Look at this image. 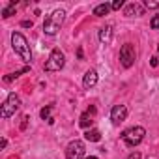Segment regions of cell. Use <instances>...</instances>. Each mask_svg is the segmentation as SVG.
<instances>
[{
	"instance_id": "obj_2",
	"label": "cell",
	"mask_w": 159,
	"mask_h": 159,
	"mask_svg": "<svg viewBox=\"0 0 159 159\" xmlns=\"http://www.w3.org/2000/svg\"><path fill=\"white\" fill-rule=\"evenodd\" d=\"M64 17H66V11H64V10L52 11V13L43 21V32L49 34V36H54V34L60 30V26H62V23H64Z\"/></svg>"
},
{
	"instance_id": "obj_16",
	"label": "cell",
	"mask_w": 159,
	"mask_h": 159,
	"mask_svg": "<svg viewBox=\"0 0 159 159\" xmlns=\"http://www.w3.org/2000/svg\"><path fill=\"white\" fill-rule=\"evenodd\" d=\"M133 13H142V10L137 6V4H129L125 8V15H133Z\"/></svg>"
},
{
	"instance_id": "obj_12",
	"label": "cell",
	"mask_w": 159,
	"mask_h": 159,
	"mask_svg": "<svg viewBox=\"0 0 159 159\" xmlns=\"http://www.w3.org/2000/svg\"><path fill=\"white\" fill-rule=\"evenodd\" d=\"M111 10H112V8H111V4H99V6H96V8H94V15L103 17V15H107Z\"/></svg>"
},
{
	"instance_id": "obj_10",
	"label": "cell",
	"mask_w": 159,
	"mask_h": 159,
	"mask_svg": "<svg viewBox=\"0 0 159 159\" xmlns=\"http://www.w3.org/2000/svg\"><path fill=\"white\" fill-rule=\"evenodd\" d=\"M94 114H96V109H94V107H90V109L81 116V122H79V124H81V127H90V125H92V122H94Z\"/></svg>"
},
{
	"instance_id": "obj_7",
	"label": "cell",
	"mask_w": 159,
	"mask_h": 159,
	"mask_svg": "<svg viewBox=\"0 0 159 159\" xmlns=\"http://www.w3.org/2000/svg\"><path fill=\"white\" fill-rule=\"evenodd\" d=\"M120 62H122L124 67H131L135 64V47L131 43L122 45V49H120Z\"/></svg>"
},
{
	"instance_id": "obj_1",
	"label": "cell",
	"mask_w": 159,
	"mask_h": 159,
	"mask_svg": "<svg viewBox=\"0 0 159 159\" xmlns=\"http://www.w3.org/2000/svg\"><path fill=\"white\" fill-rule=\"evenodd\" d=\"M11 43H13L15 52H17L26 64H30V60H32V52H30V47H28L26 38H25L21 32H13V34H11Z\"/></svg>"
},
{
	"instance_id": "obj_22",
	"label": "cell",
	"mask_w": 159,
	"mask_h": 159,
	"mask_svg": "<svg viewBox=\"0 0 159 159\" xmlns=\"http://www.w3.org/2000/svg\"><path fill=\"white\" fill-rule=\"evenodd\" d=\"M21 26H25V28H32V21H23Z\"/></svg>"
},
{
	"instance_id": "obj_23",
	"label": "cell",
	"mask_w": 159,
	"mask_h": 159,
	"mask_svg": "<svg viewBox=\"0 0 159 159\" xmlns=\"http://www.w3.org/2000/svg\"><path fill=\"white\" fill-rule=\"evenodd\" d=\"M150 64L155 67V66H157V58H155V56H153V58H150Z\"/></svg>"
},
{
	"instance_id": "obj_11",
	"label": "cell",
	"mask_w": 159,
	"mask_h": 159,
	"mask_svg": "<svg viewBox=\"0 0 159 159\" xmlns=\"http://www.w3.org/2000/svg\"><path fill=\"white\" fill-rule=\"evenodd\" d=\"M111 38H112V26H105L99 30V41L101 43H109Z\"/></svg>"
},
{
	"instance_id": "obj_8",
	"label": "cell",
	"mask_w": 159,
	"mask_h": 159,
	"mask_svg": "<svg viewBox=\"0 0 159 159\" xmlns=\"http://www.w3.org/2000/svg\"><path fill=\"white\" fill-rule=\"evenodd\" d=\"M125 118H127V107L125 105H114L111 111V120L114 124H122Z\"/></svg>"
},
{
	"instance_id": "obj_24",
	"label": "cell",
	"mask_w": 159,
	"mask_h": 159,
	"mask_svg": "<svg viewBox=\"0 0 159 159\" xmlns=\"http://www.w3.org/2000/svg\"><path fill=\"white\" fill-rule=\"evenodd\" d=\"M86 159H98V157H94V155H92V157H86Z\"/></svg>"
},
{
	"instance_id": "obj_6",
	"label": "cell",
	"mask_w": 159,
	"mask_h": 159,
	"mask_svg": "<svg viewBox=\"0 0 159 159\" xmlns=\"http://www.w3.org/2000/svg\"><path fill=\"white\" fill-rule=\"evenodd\" d=\"M84 142L83 140H71L67 144V150H66V157L67 159H83L84 157Z\"/></svg>"
},
{
	"instance_id": "obj_15",
	"label": "cell",
	"mask_w": 159,
	"mask_h": 159,
	"mask_svg": "<svg viewBox=\"0 0 159 159\" xmlns=\"http://www.w3.org/2000/svg\"><path fill=\"white\" fill-rule=\"evenodd\" d=\"M13 13H15V2H10V6L2 11V17H6V19H8V17H11Z\"/></svg>"
},
{
	"instance_id": "obj_3",
	"label": "cell",
	"mask_w": 159,
	"mask_h": 159,
	"mask_svg": "<svg viewBox=\"0 0 159 159\" xmlns=\"http://www.w3.org/2000/svg\"><path fill=\"white\" fill-rule=\"evenodd\" d=\"M144 127H131V129H127V131H124L122 133V140L129 146V148H133V146H137V144H140L142 142V139H144Z\"/></svg>"
},
{
	"instance_id": "obj_19",
	"label": "cell",
	"mask_w": 159,
	"mask_h": 159,
	"mask_svg": "<svg viewBox=\"0 0 159 159\" xmlns=\"http://www.w3.org/2000/svg\"><path fill=\"white\" fill-rule=\"evenodd\" d=\"M150 26H152V28H159V13L150 21Z\"/></svg>"
},
{
	"instance_id": "obj_5",
	"label": "cell",
	"mask_w": 159,
	"mask_h": 159,
	"mask_svg": "<svg viewBox=\"0 0 159 159\" xmlns=\"http://www.w3.org/2000/svg\"><path fill=\"white\" fill-rule=\"evenodd\" d=\"M19 105H21L19 96L10 94V96H8V99H6V103L2 105V109H0V116H2V118H10L11 114H15V111L19 109Z\"/></svg>"
},
{
	"instance_id": "obj_21",
	"label": "cell",
	"mask_w": 159,
	"mask_h": 159,
	"mask_svg": "<svg viewBox=\"0 0 159 159\" xmlns=\"http://www.w3.org/2000/svg\"><path fill=\"white\" fill-rule=\"evenodd\" d=\"M140 157H142V155H140L139 152H133V153H129V157H127V159H140Z\"/></svg>"
},
{
	"instance_id": "obj_9",
	"label": "cell",
	"mask_w": 159,
	"mask_h": 159,
	"mask_svg": "<svg viewBox=\"0 0 159 159\" xmlns=\"http://www.w3.org/2000/svg\"><path fill=\"white\" fill-rule=\"evenodd\" d=\"M96 83H98V71H96V69H90V71H86V75H84V81H83L84 88H92V86H96Z\"/></svg>"
},
{
	"instance_id": "obj_13",
	"label": "cell",
	"mask_w": 159,
	"mask_h": 159,
	"mask_svg": "<svg viewBox=\"0 0 159 159\" xmlns=\"http://www.w3.org/2000/svg\"><path fill=\"white\" fill-rule=\"evenodd\" d=\"M84 139L90 140V142H98V140L101 139V133H99L98 129H88V131L84 133Z\"/></svg>"
},
{
	"instance_id": "obj_17",
	"label": "cell",
	"mask_w": 159,
	"mask_h": 159,
	"mask_svg": "<svg viewBox=\"0 0 159 159\" xmlns=\"http://www.w3.org/2000/svg\"><path fill=\"white\" fill-rule=\"evenodd\" d=\"M41 118L43 120H51V107H45V109H41Z\"/></svg>"
},
{
	"instance_id": "obj_25",
	"label": "cell",
	"mask_w": 159,
	"mask_h": 159,
	"mask_svg": "<svg viewBox=\"0 0 159 159\" xmlns=\"http://www.w3.org/2000/svg\"><path fill=\"white\" fill-rule=\"evenodd\" d=\"M157 49H159V47H157Z\"/></svg>"
},
{
	"instance_id": "obj_18",
	"label": "cell",
	"mask_w": 159,
	"mask_h": 159,
	"mask_svg": "<svg viewBox=\"0 0 159 159\" xmlns=\"http://www.w3.org/2000/svg\"><path fill=\"white\" fill-rule=\"evenodd\" d=\"M146 8H159V0H152V2H150V0H146Z\"/></svg>"
},
{
	"instance_id": "obj_20",
	"label": "cell",
	"mask_w": 159,
	"mask_h": 159,
	"mask_svg": "<svg viewBox=\"0 0 159 159\" xmlns=\"http://www.w3.org/2000/svg\"><path fill=\"white\" fill-rule=\"evenodd\" d=\"M122 6H124V0H116V2H112V4H111V8H112V10H120Z\"/></svg>"
},
{
	"instance_id": "obj_14",
	"label": "cell",
	"mask_w": 159,
	"mask_h": 159,
	"mask_svg": "<svg viewBox=\"0 0 159 159\" xmlns=\"http://www.w3.org/2000/svg\"><path fill=\"white\" fill-rule=\"evenodd\" d=\"M26 71H30V67H28V66H26V67H23V69H19V71H15V73H10L8 77H4V81H6V83H11L13 79H17L19 75H23V73H26Z\"/></svg>"
},
{
	"instance_id": "obj_4",
	"label": "cell",
	"mask_w": 159,
	"mask_h": 159,
	"mask_svg": "<svg viewBox=\"0 0 159 159\" xmlns=\"http://www.w3.org/2000/svg\"><path fill=\"white\" fill-rule=\"evenodd\" d=\"M66 60H64V52L60 49H54L49 56V60L45 62V71H60L64 67Z\"/></svg>"
}]
</instances>
